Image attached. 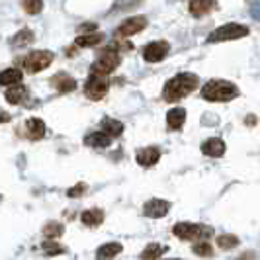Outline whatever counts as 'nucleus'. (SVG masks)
<instances>
[{
  "mask_svg": "<svg viewBox=\"0 0 260 260\" xmlns=\"http://www.w3.org/2000/svg\"><path fill=\"white\" fill-rule=\"evenodd\" d=\"M196 88H198V77L194 73H180L165 84L162 98L167 102H178V100L186 98L188 94H192Z\"/></svg>",
  "mask_w": 260,
  "mask_h": 260,
  "instance_id": "f257e3e1",
  "label": "nucleus"
},
{
  "mask_svg": "<svg viewBox=\"0 0 260 260\" xmlns=\"http://www.w3.org/2000/svg\"><path fill=\"white\" fill-rule=\"evenodd\" d=\"M239 96V88L229 80H209L202 88V98L208 102H229Z\"/></svg>",
  "mask_w": 260,
  "mask_h": 260,
  "instance_id": "f03ea898",
  "label": "nucleus"
},
{
  "mask_svg": "<svg viewBox=\"0 0 260 260\" xmlns=\"http://www.w3.org/2000/svg\"><path fill=\"white\" fill-rule=\"evenodd\" d=\"M172 233H174V237H178L182 241H200V239L209 237L213 231H211V227L198 225V223H176L172 227Z\"/></svg>",
  "mask_w": 260,
  "mask_h": 260,
  "instance_id": "7ed1b4c3",
  "label": "nucleus"
},
{
  "mask_svg": "<svg viewBox=\"0 0 260 260\" xmlns=\"http://www.w3.org/2000/svg\"><path fill=\"white\" fill-rule=\"evenodd\" d=\"M55 55L53 51H47V49H38V51H31L24 59V69L27 73H39V71H45L47 67L53 63Z\"/></svg>",
  "mask_w": 260,
  "mask_h": 260,
  "instance_id": "20e7f679",
  "label": "nucleus"
},
{
  "mask_svg": "<svg viewBox=\"0 0 260 260\" xmlns=\"http://www.w3.org/2000/svg\"><path fill=\"white\" fill-rule=\"evenodd\" d=\"M248 36V27L241 24H225L217 27L213 34H209L208 43H217V41H229V39H239Z\"/></svg>",
  "mask_w": 260,
  "mask_h": 260,
  "instance_id": "39448f33",
  "label": "nucleus"
},
{
  "mask_svg": "<svg viewBox=\"0 0 260 260\" xmlns=\"http://www.w3.org/2000/svg\"><path fill=\"white\" fill-rule=\"evenodd\" d=\"M121 63V59H119V55H117L114 49H108V51L100 57V59H96L90 67V73L92 75H104L108 77L110 73H114L117 67Z\"/></svg>",
  "mask_w": 260,
  "mask_h": 260,
  "instance_id": "423d86ee",
  "label": "nucleus"
},
{
  "mask_svg": "<svg viewBox=\"0 0 260 260\" xmlns=\"http://www.w3.org/2000/svg\"><path fill=\"white\" fill-rule=\"evenodd\" d=\"M108 88H110V82L104 75H92L90 73V77L84 84V94L90 100H102L108 94Z\"/></svg>",
  "mask_w": 260,
  "mask_h": 260,
  "instance_id": "0eeeda50",
  "label": "nucleus"
},
{
  "mask_svg": "<svg viewBox=\"0 0 260 260\" xmlns=\"http://www.w3.org/2000/svg\"><path fill=\"white\" fill-rule=\"evenodd\" d=\"M145 27H147V18L145 16H131V18H127L121 26L117 27V36L129 38V36H135V34L143 31Z\"/></svg>",
  "mask_w": 260,
  "mask_h": 260,
  "instance_id": "6e6552de",
  "label": "nucleus"
},
{
  "mask_svg": "<svg viewBox=\"0 0 260 260\" xmlns=\"http://www.w3.org/2000/svg\"><path fill=\"white\" fill-rule=\"evenodd\" d=\"M167 53H169V43L160 39V41H153V43H149L145 47L143 57L147 63H158V61H162L167 57Z\"/></svg>",
  "mask_w": 260,
  "mask_h": 260,
  "instance_id": "1a4fd4ad",
  "label": "nucleus"
},
{
  "mask_svg": "<svg viewBox=\"0 0 260 260\" xmlns=\"http://www.w3.org/2000/svg\"><path fill=\"white\" fill-rule=\"evenodd\" d=\"M169 209H170V204L167 200L153 198V200H149L143 206V213L147 217H151V219H160V217H165L169 213Z\"/></svg>",
  "mask_w": 260,
  "mask_h": 260,
  "instance_id": "9d476101",
  "label": "nucleus"
},
{
  "mask_svg": "<svg viewBox=\"0 0 260 260\" xmlns=\"http://www.w3.org/2000/svg\"><path fill=\"white\" fill-rule=\"evenodd\" d=\"M114 141V137L108 133V131H92L88 133L86 137H84V143L88 145V147H94V149H106V147H110Z\"/></svg>",
  "mask_w": 260,
  "mask_h": 260,
  "instance_id": "9b49d317",
  "label": "nucleus"
},
{
  "mask_svg": "<svg viewBox=\"0 0 260 260\" xmlns=\"http://www.w3.org/2000/svg\"><path fill=\"white\" fill-rule=\"evenodd\" d=\"M135 158H137V162L141 167H153V165H156L160 160V151L156 147H145V149L137 151Z\"/></svg>",
  "mask_w": 260,
  "mask_h": 260,
  "instance_id": "f8f14e48",
  "label": "nucleus"
},
{
  "mask_svg": "<svg viewBox=\"0 0 260 260\" xmlns=\"http://www.w3.org/2000/svg\"><path fill=\"white\" fill-rule=\"evenodd\" d=\"M202 153L206 156H213V158H219L225 155V143L219 137H211L208 141L202 143Z\"/></svg>",
  "mask_w": 260,
  "mask_h": 260,
  "instance_id": "ddd939ff",
  "label": "nucleus"
},
{
  "mask_svg": "<svg viewBox=\"0 0 260 260\" xmlns=\"http://www.w3.org/2000/svg\"><path fill=\"white\" fill-rule=\"evenodd\" d=\"M184 121H186V110L184 108H172V110H169V114H167V125H169V129L172 131L182 129Z\"/></svg>",
  "mask_w": 260,
  "mask_h": 260,
  "instance_id": "4468645a",
  "label": "nucleus"
},
{
  "mask_svg": "<svg viewBox=\"0 0 260 260\" xmlns=\"http://www.w3.org/2000/svg\"><path fill=\"white\" fill-rule=\"evenodd\" d=\"M53 86L57 88L59 92H63V94H67V92H73L75 88H77V80L73 77H69L67 73H59L57 77H53Z\"/></svg>",
  "mask_w": 260,
  "mask_h": 260,
  "instance_id": "2eb2a0df",
  "label": "nucleus"
},
{
  "mask_svg": "<svg viewBox=\"0 0 260 260\" xmlns=\"http://www.w3.org/2000/svg\"><path fill=\"white\" fill-rule=\"evenodd\" d=\"M106 36L104 34H100V31H88V34H84V36H78L75 39V43H77V47H96V45H100V43H104Z\"/></svg>",
  "mask_w": 260,
  "mask_h": 260,
  "instance_id": "dca6fc26",
  "label": "nucleus"
},
{
  "mask_svg": "<svg viewBox=\"0 0 260 260\" xmlns=\"http://www.w3.org/2000/svg\"><path fill=\"white\" fill-rule=\"evenodd\" d=\"M22 71L20 69H4L0 71V86H14V84H20L22 82Z\"/></svg>",
  "mask_w": 260,
  "mask_h": 260,
  "instance_id": "f3484780",
  "label": "nucleus"
},
{
  "mask_svg": "<svg viewBox=\"0 0 260 260\" xmlns=\"http://www.w3.org/2000/svg\"><path fill=\"white\" fill-rule=\"evenodd\" d=\"M26 129H27V135H29V139H41L43 135H45V123H43V119H39V117H29L26 121Z\"/></svg>",
  "mask_w": 260,
  "mask_h": 260,
  "instance_id": "a211bd4d",
  "label": "nucleus"
},
{
  "mask_svg": "<svg viewBox=\"0 0 260 260\" xmlns=\"http://www.w3.org/2000/svg\"><path fill=\"white\" fill-rule=\"evenodd\" d=\"M80 221L84 223L86 227H98L100 223L104 221V211L98 208L86 209V211L80 215Z\"/></svg>",
  "mask_w": 260,
  "mask_h": 260,
  "instance_id": "6ab92c4d",
  "label": "nucleus"
},
{
  "mask_svg": "<svg viewBox=\"0 0 260 260\" xmlns=\"http://www.w3.org/2000/svg\"><path fill=\"white\" fill-rule=\"evenodd\" d=\"M213 8H217L215 0H192L190 2V12L194 16H204V14L211 12Z\"/></svg>",
  "mask_w": 260,
  "mask_h": 260,
  "instance_id": "aec40b11",
  "label": "nucleus"
},
{
  "mask_svg": "<svg viewBox=\"0 0 260 260\" xmlns=\"http://www.w3.org/2000/svg\"><path fill=\"white\" fill-rule=\"evenodd\" d=\"M121 250H123V247L119 243H106V245H102V247L96 250V256L98 258H114Z\"/></svg>",
  "mask_w": 260,
  "mask_h": 260,
  "instance_id": "412c9836",
  "label": "nucleus"
},
{
  "mask_svg": "<svg viewBox=\"0 0 260 260\" xmlns=\"http://www.w3.org/2000/svg\"><path fill=\"white\" fill-rule=\"evenodd\" d=\"M34 31L29 29V27H22L16 36L12 38V45L16 47H24V45H29V43H34Z\"/></svg>",
  "mask_w": 260,
  "mask_h": 260,
  "instance_id": "4be33fe9",
  "label": "nucleus"
},
{
  "mask_svg": "<svg viewBox=\"0 0 260 260\" xmlns=\"http://www.w3.org/2000/svg\"><path fill=\"white\" fill-rule=\"evenodd\" d=\"M4 96H6V100H8L10 104H20V102L27 96V88L26 86H18V84H14L10 90L4 92Z\"/></svg>",
  "mask_w": 260,
  "mask_h": 260,
  "instance_id": "5701e85b",
  "label": "nucleus"
},
{
  "mask_svg": "<svg viewBox=\"0 0 260 260\" xmlns=\"http://www.w3.org/2000/svg\"><path fill=\"white\" fill-rule=\"evenodd\" d=\"M65 233V225L59 221H49L47 225H43V235L47 239H59L61 235Z\"/></svg>",
  "mask_w": 260,
  "mask_h": 260,
  "instance_id": "b1692460",
  "label": "nucleus"
},
{
  "mask_svg": "<svg viewBox=\"0 0 260 260\" xmlns=\"http://www.w3.org/2000/svg\"><path fill=\"white\" fill-rule=\"evenodd\" d=\"M102 129L108 131L112 137H119L123 133V123L117 121V119H112V117H106L104 121H102Z\"/></svg>",
  "mask_w": 260,
  "mask_h": 260,
  "instance_id": "393cba45",
  "label": "nucleus"
},
{
  "mask_svg": "<svg viewBox=\"0 0 260 260\" xmlns=\"http://www.w3.org/2000/svg\"><path fill=\"white\" fill-rule=\"evenodd\" d=\"M165 252H167V247H165V245L151 243V245H147V248L141 252V258H160Z\"/></svg>",
  "mask_w": 260,
  "mask_h": 260,
  "instance_id": "a878e982",
  "label": "nucleus"
},
{
  "mask_svg": "<svg viewBox=\"0 0 260 260\" xmlns=\"http://www.w3.org/2000/svg\"><path fill=\"white\" fill-rule=\"evenodd\" d=\"M143 0H116L110 8V14H116V12H125V10H133L135 6H139Z\"/></svg>",
  "mask_w": 260,
  "mask_h": 260,
  "instance_id": "bb28decb",
  "label": "nucleus"
},
{
  "mask_svg": "<svg viewBox=\"0 0 260 260\" xmlns=\"http://www.w3.org/2000/svg\"><path fill=\"white\" fill-rule=\"evenodd\" d=\"M237 245H239V237H235V235H219L217 237V247L223 250L235 248Z\"/></svg>",
  "mask_w": 260,
  "mask_h": 260,
  "instance_id": "cd10ccee",
  "label": "nucleus"
},
{
  "mask_svg": "<svg viewBox=\"0 0 260 260\" xmlns=\"http://www.w3.org/2000/svg\"><path fill=\"white\" fill-rule=\"evenodd\" d=\"M22 6L29 16H36L43 10V0H22Z\"/></svg>",
  "mask_w": 260,
  "mask_h": 260,
  "instance_id": "c85d7f7f",
  "label": "nucleus"
},
{
  "mask_svg": "<svg viewBox=\"0 0 260 260\" xmlns=\"http://www.w3.org/2000/svg\"><path fill=\"white\" fill-rule=\"evenodd\" d=\"M41 250H43L47 256H55V254L65 252V248L61 247L59 243H55V239H53V241H47V243H43V245H41Z\"/></svg>",
  "mask_w": 260,
  "mask_h": 260,
  "instance_id": "c756f323",
  "label": "nucleus"
},
{
  "mask_svg": "<svg viewBox=\"0 0 260 260\" xmlns=\"http://www.w3.org/2000/svg\"><path fill=\"white\" fill-rule=\"evenodd\" d=\"M194 252L198 256H211V252H213V247L206 243V241H198L194 245Z\"/></svg>",
  "mask_w": 260,
  "mask_h": 260,
  "instance_id": "7c9ffc66",
  "label": "nucleus"
},
{
  "mask_svg": "<svg viewBox=\"0 0 260 260\" xmlns=\"http://www.w3.org/2000/svg\"><path fill=\"white\" fill-rule=\"evenodd\" d=\"M84 192H86V186H84V184H77L73 190H69V196H71V198H77V196L84 194Z\"/></svg>",
  "mask_w": 260,
  "mask_h": 260,
  "instance_id": "2f4dec72",
  "label": "nucleus"
},
{
  "mask_svg": "<svg viewBox=\"0 0 260 260\" xmlns=\"http://www.w3.org/2000/svg\"><path fill=\"white\" fill-rule=\"evenodd\" d=\"M10 119H12V116L6 110H0V123H8Z\"/></svg>",
  "mask_w": 260,
  "mask_h": 260,
  "instance_id": "473e14b6",
  "label": "nucleus"
},
{
  "mask_svg": "<svg viewBox=\"0 0 260 260\" xmlns=\"http://www.w3.org/2000/svg\"><path fill=\"white\" fill-rule=\"evenodd\" d=\"M252 18H254V20H260V4L252 6Z\"/></svg>",
  "mask_w": 260,
  "mask_h": 260,
  "instance_id": "72a5a7b5",
  "label": "nucleus"
},
{
  "mask_svg": "<svg viewBox=\"0 0 260 260\" xmlns=\"http://www.w3.org/2000/svg\"><path fill=\"white\" fill-rule=\"evenodd\" d=\"M247 125H248V127H254V125H256V117H254V116H248L247 117Z\"/></svg>",
  "mask_w": 260,
  "mask_h": 260,
  "instance_id": "f704fd0d",
  "label": "nucleus"
},
{
  "mask_svg": "<svg viewBox=\"0 0 260 260\" xmlns=\"http://www.w3.org/2000/svg\"><path fill=\"white\" fill-rule=\"evenodd\" d=\"M94 27H96V24H84V26H80V29H84V31H94Z\"/></svg>",
  "mask_w": 260,
  "mask_h": 260,
  "instance_id": "c9c22d12",
  "label": "nucleus"
}]
</instances>
